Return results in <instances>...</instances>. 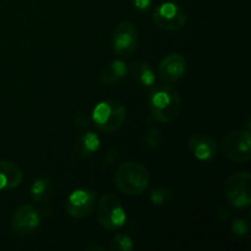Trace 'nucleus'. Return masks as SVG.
<instances>
[{
	"instance_id": "nucleus-10",
	"label": "nucleus",
	"mask_w": 251,
	"mask_h": 251,
	"mask_svg": "<svg viewBox=\"0 0 251 251\" xmlns=\"http://www.w3.org/2000/svg\"><path fill=\"white\" fill-rule=\"evenodd\" d=\"M39 222H41V218H39L38 211L31 205H22L12 215V232L15 234L25 237L36 230L38 228Z\"/></svg>"
},
{
	"instance_id": "nucleus-11",
	"label": "nucleus",
	"mask_w": 251,
	"mask_h": 251,
	"mask_svg": "<svg viewBox=\"0 0 251 251\" xmlns=\"http://www.w3.org/2000/svg\"><path fill=\"white\" fill-rule=\"evenodd\" d=\"M186 71V61L183 55L172 53L164 56L158 65L159 77L164 82H176L180 80Z\"/></svg>"
},
{
	"instance_id": "nucleus-1",
	"label": "nucleus",
	"mask_w": 251,
	"mask_h": 251,
	"mask_svg": "<svg viewBox=\"0 0 251 251\" xmlns=\"http://www.w3.org/2000/svg\"><path fill=\"white\" fill-rule=\"evenodd\" d=\"M150 113L156 120L171 123L181 109V98L178 91L168 85L154 86L149 97Z\"/></svg>"
},
{
	"instance_id": "nucleus-19",
	"label": "nucleus",
	"mask_w": 251,
	"mask_h": 251,
	"mask_svg": "<svg viewBox=\"0 0 251 251\" xmlns=\"http://www.w3.org/2000/svg\"><path fill=\"white\" fill-rule=\"evenodd\" d=\"M112 248L114 250L119 251H130L134 248L131 238L126 234H118L115 235L114 239L112 240Z\"/></svg>"
},
{
	"instance_id": "nucleus-14",
	"label": "nucleus",
	"mask_w": 251,
	"mask_h": 251,
	"mask_svg": "<svg viewBox=\"0 0 251 251\" xmlns=\"http://www.w3.org/2000/svg\"><path fill=\"white\" fill-rule=\"evenodd\" d=\"M54 184L49 178H39L32 184L31 195L34 202L46 203L53 196Z\"/></svg>"
},
{
	"instance_id": "nucleus-4",
	"label": "nucleus",
	"mask_w": 251,
	"mask_h": 251,
	"mask_svg": "<svg viewBox=\"0 0 251 251\" xmlns=\"http://www.w3.org/2000/svg\"><path fill=\"white\" fill-rule=\"evenodd\" d=\"M97 220L103 228L117 230L126 222V213L119 198L114 194H105L100 198L97 208Z\"/></svg>"
},
{
	"instance_id": "nucleus-20",
	"label": "nucleus",
	"mask_w": 251,
	"mask_h": 251,
	"mask_svg": "<svg viewBox=\"0 0 251 251\" xmlns=\"http://www.w3.org/2000/svg\"><path fill=\"white\" fill-rule=\"evenodd\" d=\"M162 142V135L156 127H151L147 130L146 135H145V144H146L147 149L156 150L157 147L161 145Z\"/></svg>"
},
{
	"instance_id": "nucleus-16",
	"label": "nucleus",
	"mask_w": 251,
	"mask_h": 251,
	"mask_svg": "<svg viewBox=\"0 0 251 251\" xmlns=\"http://www.w3.org/2000/svg\"><path fill=\"white\" fill-rule=\"evenodd\" d=\"M100 140L95 132L88 131L81 135L76 142V150L81 157H90L98 151Z\"/></svg>"
},
{
	"instance_id": "nucleus-9",
	"label": "nucleus",
	"mask_w": 251,
	"mask_h": 251,
	"mask_svg": "<svg viewBox=\"0 0 251 251\" xmlns=\"http://www.w3.org/2000/svg\"><path fill=\"white\" fill-rule=\"evenodd\" d=\"M96 194L91 189H77L69 195L66 201V211L76 220L85 218L95 207Z\"/></svg>"
},
{
	"instance_id": "nucleus-2",
	"label": "nucleus",
	"mask_w": 251,
	"mask_h": 251,
	"mask_svg": "<svg viewBox=\"0 0 251 251\" xmlns=\"http://www.w3.org/2000/svg\"><path fill=\"white\" fill-rule=\"evenodd\" d=\"M114 181L123 194L127 196H139L149 186L150 176L141 163L127 161L118 167L114 174Z\"/></svg>"
},
{
	"instance_id": "nucleus-13",
	"label": "nucleus",
	"mask_w": 251,
	"mask_h": 251,
	"mask_svg": "<svg viewBox=\"0 0 251 251\" xmlns=\"http://www.w3.org/2000/svg\"><path fill=\"white\" fill-rule=\"evenodd\" d=\"M24 173L21 168L11 162L0 161V191L11 190L21 184Z\"/></svg>"
},
{
	"instance_id": "nucleus-18",
	"label": "nucleus",
	"mask_w": 251,
	"mask_h": 251,
	"mask_svg": "<svg viewBox=\"0 0 251 251\" xmlns=\"http://www.w3.org/2000/svg\"><path fill=\"white\" fill-rule=\"evenodd\" d=\"M172 199H173V191L168 188H163V186L153 188L150 193V200L156 206L167 205L168 202H171Z\"/></svg>"
},
{
	"instance_id": "nucleus-17",
	"label": "nucleus",
	"mask_w": 251,
	"mask_h": 251,
	"mask_svg": "<svg viewBox=\"0 0 251 251\" xmlns=\"http://www.w3.org/2000/svg\"><path fill=\"white\" fill-rule=\"evenodd\" d=\"M131 74L132 77H134L137 82H140L144 86H147V87L153 86L154 80H156L153 70L151 69V66L142 60H137L132 64Z\"/></svg>"
},
{
	"instance_id": "nucleus-23",
	"label": "nucleus",
	"mask_w": 251,
	"mask_h": 251,
	"mask_svg": "<svg viewBox=\"0 0 251 251\" xmlns=\"http://www.w3.org/2000/svg\"><path fill=\"white\" fill-rule=\"evenodd\" d=\"M87 249L88 250H100V251H104L105 250L103 247H95V245H93V247H88Z\"/></svg>"
},
{
	"instance_id": "nucleus-15",
	"label": "nucleus",
	"mask_w": 251,
	"mask_h": 251,
	"mask_svg": "<svg viewBox=\"0 0 251 251\" xmlns=\"http://www.w3.org/2000/svg\"><path fill=\"white\" fill-rule=\"evenodd\" d=\"M127 74V66L123 60H114L100 73V82L103 85H113L122 80Z\"/></svg>"
},
{
	"instance_id": "nucleus-21",
	"label": "nucleus",
	"mask_w": 251,
	"mask_h": 251,
	"mask_svg": "<svg viewBox=\"0 0 251 251\" xmlns=\"http://www.w3.org/2000/svg\"><path fill=\"white\" fill-rule=\"evenodd\" d=\"M232 229L237 235L245 237V235L249 234L250 225L249 222H248L247 218H238V220H235L234 222H233Z\"/></svg>"
},
{
	"instance_id": "nucleus-12",
	"label": "nucleus",
	"mask_w": 251,
	"mask_h": 251,
	"mask_svg": "<svg viewBox=\"0 0 251 251\" xmlns=\"http://www.w3.org/2000/svg\"><path fill=\"white\" fill-rule=\"evenodd\" d=\"M189 149L199 161H211L217 154V142L212 137L203 134H196L189 140Z\"/></svg>"
},
{
	"instance_id": "nucleus-3",
	"label": "nucleus",
	"mask_w": 251,
	"mask_h": 251,
	"mask_svg": "<svg viewBox=\"0 0 251 251\" xmlns=\"http://www.w3.org/2000/svg\"><path fill=\"white\" fill-rule=\"evenodd\" d=\"M126 108L118 100H104L98 103L92 113V119L100 130L104 132L117 131L124 124Z\"/></svg>"
},
{
	"instance_id": "nucleus-7",
	"label": "nucleus",
	"mask_w": 251,
	"mask_h": 251,
	"mask_svg": "<svg viewBox=\"0 0 251 251\" xmlns=\"http://www.w3.org/2000/svg\"><path fill=\"white\" fill-rule=\"evenodd\" d=\"M222 151L227 158L244 163L251 158L250 130H237L223 139Z\"/></svg>"
},
{
	"instance_id": "nucleus-8",
	"label": "nucleus",
	"mask_w": 251,
	"mask_h": 251,
	"mask_svg": "<svg viewBox=\"0 0 251 251\" xmlns=\"http://www.w3.org/2000/svg\"><path fill=\"white\" fill-rule=\"evenodd\" d=\"M139 34L134 24L130 21H123L115 28L113 33V49L119 56H130L137 48Z\"/></svg>"
},
{
	"instance_id": "nucleus-22",
	"label": "nucleus",
	"mask_w": 251,
	"mask_h": 251,
	"mask_svg": "<svg viewBox=\"0 0 251 251\" xmlns=\"http://www.w3.org/2000/svg\"><path fill=\"white\" fill-rule=\"evenodd\" d=\"M132 2H134L136 9L141 10V11H146L151 6L152 0H132Z\"/></svg>"
},
{
	"instance_id": "nucleus-5",
	"label": "nucleus",
	"mask_w": 251,
	"mask_h": 251,
	"mask_svg": "<svg viewBox=\"0 0 251 251\" xmlns=\"http://www.w3.org/2000/svg\"><path fill=\"white\" fill-rule=\"evenodd\" d=\"M251 176L248 172H238L230 176L225 184V195L234 207L244 208L251 203Z\"/></svg>"
},
{
	"instance_id": "nucleus-6",
	"label": "nucleus",
	"mask_w": 251,
	"mask_h": 251,
	"mask_svg": "<svg viewBox=\"0 0 251 251\" xmlns=\"http://www.w3.org/2000/svg\"><path fill=\"white\" fill-rule=\"evenodd\" d=\"M152 20L158 28L167 32H176L186 24V14L178 4L166 1L154 9Z\"/></svg>"
}]
</instances>
